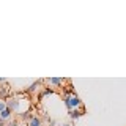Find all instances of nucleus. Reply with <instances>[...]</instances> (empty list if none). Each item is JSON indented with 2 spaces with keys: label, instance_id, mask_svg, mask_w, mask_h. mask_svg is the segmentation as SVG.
Returning a JSON list of instances; mask_svg holds the SVG:
<instances>
[{
  "label": "nucleus",
  "instance_id": "423d86ee",
  "mask_svg": "<svg viewBox=\"0 0 126 126\" xmlns=\"http://www.w3.org/2000/svg\"><path fill=\"white\" fill-rule=\"evenodd\" d=\"M29 126H41V118L35 115V117H33V118H32V120H30Z\"/></svg>",
  "mask_w": 126,
  "mask_h": 126
},
{
  "label": "nucleus",
  "instance_id": "39448f33",
  "mask_svg": "<svg viewBox=\"0 0 126 126\" xmlns=\"http://www.w3.org/2000/svg\"><path fill=\"white\" fill-rule=\"evenodd\" d=\"M10 93H11V92H10V88H8V87H0V99L6 98Z\"/></svg>",
  "mask_w": 126,
  "mask_h": 126
},
{
  "label": "nucleus",
  "instance_id": "ddd939ff",
  "mask_svg": "<svg viewBox=\"0 0 126 126\" xmlns=\"http://www.w3.org/2000/svg\"><path fill=\"white\" fill-rule=\"evenodd\" d=\"M63 126H71V125H69V123H66V125H63Z\"/></svg>",
  "mask_w": 126,
  "mask_h": 126
},
{
  "label": "nucleus",
  "instance_id": "20e7f679",
  "mask_svg": "<svg viewBox=\"0 0 126 126\" xmlns=\"http://www.w3.org/2000/svg\"><path fill=\"white\" fill-rule=\"evenodd\" d=\"M11 113H13V112L6 107L5 110H2V112H0V118H2L3 121H6V120H10V118H11Z\"/></svg>",
  "mask_w": 126,
  "mask_h": 126
},
{
  "label": "nucleus",
  "instance_id": "9d476101",
  "mask_svg": "<svg viewBox=\"0 0 126 126\" xmlns=\"http://www.w3.org/2000/svg\"><path fill=\"white\" fill-rule=\"evenodd\" d=\"M10 126H19V121H16V120H14V121H11Z\"/></svg>",
  "mask_w": 126,
  "mask_h": 126
},
{
  "label": "nucleus",
  "instance_id": "7ed1b4c3",
  "mask_svg": "<svg viewBox=\"0 0 126 126\" xmlns=\"http://www.w3.org/2000/svg\"><path fill=\"white\" fill-rule=\"evenodd\" d=\"M47 84H50V85H55V87H60L65 84V79H62V77H50V79H47Z\"/></svg>",
  "mask_w": 126,
  "mask_h": 126
},
{
  "label": "nucleus",
  "instance_id": "6e6552de",
  "mask_svg": "<svg viewBox=\"0 0 126 126\" xmlns=\"http://www.w3.org/2000/svg\"><path fill=\"white\" fill-rule=\"evenodd\" d=\"M5 109H6V101L0 99V112H2V110H5Z\"/></svg>",
  "mask_w": 126,
  "mask_h": 126
},
{
  "label": "nucleus",
  "instance_id": "9b49d317",
  "mask_svg": "<svg viewBox=\"0 0 126 126\" xmlns=\"http://www.w3.org/2000/svg\"><path fill=\"white\" fill-rule=\"evenodd\" d=\"M5 82H6L5 79H3V77H0V84H5Z\"/></svg>",
  "mask_w": 126,
  "mask_h": 126
},
{
  "label": "nucleus",
  "instance_id": "f8f14e48",
  "mask_svg": "<svg viewBox=\"0 0 126 126\" xmlns=\"http://www.w3.org/2000/svg\"><path fill=\"white\" fill-rule=\"evenodd\" d=\"M3 125H5V121H3L2 118H0V126H3Z\"/></svg>",
  "mask_w": 126,
  "mask_h": 126
},
{
  "label": "nucleus",
  "instance_id": "0eeeda50",
  "mask_svg": "<svg viewBox=\"0 0 126 126\" xmlns=\"http://www.w3.org/2000/svg\"><path fill=\"white\" fill-rule=\"evenodd\" d=\"M39 84H41V80H38V82H33V84L30 85V88L27 90L29 93H33V92H36V88H39Z\"/></svg>",
  "mask_w": 126,
  "mask_h": 126
},
{
  "label": "nucleus",
  "instance_id": "f03ea898",
  "mask_svg": "<svg viewBox=\"0 0 126 126\" xmlns=\"http://www.w3.org/2000/svg\"><path fill=\"white\" fill-rule=\"evenodd\" d=\"M68 113H69L71 120H77V118H80L85 113V107H82V109H73V110H69Z\"/></svg>",
  "mask_w": 126,
  "mask_h": 126
},
{
  "label": "nucleus",
  "instance_id": "f257e3e1",
  "mask_svg": "<svg viewBox=\"0 0 126 126\" xmlns=\"http://www.w3.org/2000/svg\"><path fill=\"white\" fill-rule=\"evenodd\" d=\"M63 101H65V106L68 107V110H73V109H82V107H84V104H82L80 98H79L76 93L71 94V96H63Z\"/></svg>",
  "mask_w": 126,
  "mask_h": 126
},
{
  "label": "nucleus",
  "instance_id": "1a4fd4ad",
  "mask_svg": "<svg viewBox=\"0 0 126 126\" xmlns=\"http://www.w3.org/2000/svg\"><path fill=\"white\" fill-rule=\"evenodd\" d=\"M47 123H49V126H55V120H50V118H49V120H47Z\"/></svg>",
  "mask_w": 126,
  "mask_h": 126
}]
</instances>
